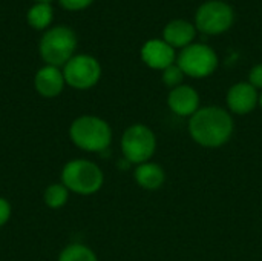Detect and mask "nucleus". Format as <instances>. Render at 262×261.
I'll use <instances>...</instances> for the list:
<instances>
[{"mask_svg": "<svg viewBox=\"0 0 262 261\" xmlns=\"http://www.w3.org/2000/svg\"><path fill=\"white\" fill-rule=\"evenodd\" d=\"M233 118L220 106L200 108L189 120V132L195 143L203 148H220L233 134Z\"/></svg>", "mask_w": 262, "mask_h": 261, "instance_id": "1", "label": "nucleus"}, {"mask_svg": "<svg viewBox=\"0 0 262 261\" xmlns=\"http://www.w3.org/2000/svg\"><path fill=\"white\" fill-rule=\"evenodd\" d=\"M69 138L81 151L103 152L112 143V129L97 115H81L71 123Z\"/></svg>", "mask_w": 262, "mask_h": 261, "instance_id": "2", "label": "nucleus"}, {"mask_svg": "<svg viewBox=\"0 0 262 261\" xmlns=\"http://www.w3.org/2000/svg\"><path fill=\"white\" fill-rule=\"evenodd\" d=\"M61 183L74 194L92 195L101 189L104 175L97 163L84 158H75L63 166Z\"/></svg>", "mask_w": 262, "mask_h": 261, "instance_id": "3", "label": "nucleus"}, {"mask_svg": "<svg viewBox=\"0 0 262 261\" xmlns=\"http://www.w3.org/2000/svg\"><path fill=\"white\" fill-rule=\"evenodd\" d=\"M77 35L69 26H55L43 34L38 51L43 62L49 66H64L75 52Z\"/></svg>", "mask_w": 262, "mask_h": 261, "instance_id": "4", "label": "nucleus"}, {"mask_svg": "<svg viewBox=\"0 0 262 261\" xmlns=\"http://www.w3.org/2000/svg\"><path fill=\"white\" fill-rule=\"evenodd\" d=\"M157 149V137L154 131L141 123L130 125L121 137V152L126 162L141 165L149 162Z\"/></svg>", "mask_w": 262, "mask_h": 261, "instance_id": "5", "label": "nucleus"}, {"mask_svg": "<svg viewBox=\"0 0 262 261\" xmlns=\"http://www.w3.org/2000/svg\"><path fill=\"white\" fill-rule=\"evenodd\" d=\"M177 65L181 68L184 75L204 78L216 71L218 55L207 45L192 43L180 52V55L177 57Z\"/></svg>", "mask_w": 262, "mask_h": 261, "instance_id": "6", "label": "nucleus"}, {"mask_svg": "<svg viewBox=\"0 0 262 261\" xmlns=\"http://www.w3.org/2000/svg\"><path fill=\"white\" fill-rule=\"evenodd\" d=\"M235 20V12L232 6L221 0H210L203 3L195 14V26L198 31L218 35L226 32Z\"/></svg>", "mask_w": 262, "mask_h": 261, "instance_id": "7", "label": "nucleus"}, {"mask_svg": "<svg viewBox=\"0 0 262 261\" xmlns=\"http://www.w3.org/2000/svg\"><path fill=\"white\" fill-rule=\"evenodd\" d=\"M61 71H63L66 85L78 91L94 88L100 82V77H101V66L98 60L88 54L74 55L63 66Z\"/></svg>", "mask_w": 262, "mask_h": 261, "instance_id": "8", "label": "nucleus"}, {"mask_svg": "<svg viewBox=\"0 0 262 261\" xmlns=\"http://www.w3.org/2000/svg\"><path fill=\"white\" fill-rule=\"evenodd\" d=\"M141 60L152 69L164 71L166 68L175 65L177 54H175V49L169 43H166L163 38H152L143 45Z\"/></svg>", "mask_w": 262, "mask_h": 261, "instance_id": "9", "label": "nucleus"}, {"mask_svg": "<svg viewBox=\"0 0 262 261\" xmlns=\"http://www.w3.org/2000/svg\"><path fill=\"white\" fill-rule=\"evenodd\" d=\"M256 105H259V94L249 82L235 83L227 92V106L233 114H250Z\"/></svg>", "mask_w": 262, "mask_h": 261, "instance_id": "10", "label": "nucleus"}, {"mask_svg": "<svg viewBox=\"0 0 262 261\" xmlns=\"http://www.w3.org/2000/svg\"><path fill=\"white\" fill-rule=\"evenodd\" d=\"M167 105L173 114L180 117H192L200 109V94L189 85H180L170 89Z\"/></svg>", "mask_w": 262, "mask_h": 261, "instance_id": "11", "label": "nucleus"}, {"mask_svg": "<svg viewBox=\"0 0 262 261\" xmlns=\"http://www.w3.org/2000/svg\"><path fill=\"white\" fill-rule=\"evenodd\" d=\"M64 75L63 71L57 66L45 65L40 68L34 77V88L35 91L46 98H54L60 95L64 89Z\"/></svg>", "mask_w": 262, "mask_h": 261, "instance_id": "12", "label": "nucleus"}, {"mask_svg": "<svg viewBox=\"0 0 262 261\" xmlns=\"http://www.w3.org/2000/svg\"><path fill=\"white\" fill-rule=\"evenodd\" d=\"M195 35H196V26L184 18L172 20L163 29V40L169 43L173 49L187 48L189 45H192Z\"/></svg>", "mask_w": 262, "mask_h": 261, "instance_id": "13", "label": "nucleus"}, {"mask_svg": "<svg viewBox=\"0 0 262 261\" xmlns=\"http://www.w3.org/2000/svg\"><path fill=\"white\" fill-rule=\"evenodd\" d=\"M134 178L140 188L147 189V191H157L164 185L166 172L160 165L152 163V162H146V163H141L135 168Z\"/></svg>", "mask_w": 262, "mask_h": 261, "instance_id": "14", "label": "nucleus"}, {"mask_svg": "<svg viewBox=\"0 0 262 261\" xmlns=\"http://www.w3.org/2000/svg\"><path fill=\"white\" fill-rule=\"evenodd\" d=\"M26 18H28V23L34 29H38V31L46 29L54 18L52 6L49 3H35L34 6L29 8Z\"/></svg>", "mask_w": 262, "mask_h": 261, "instance_id": "15", "label": "nucleus"}, {"mask_svg": "<svg viewBox=\"0 0 262 261\" xmlns=\"http://www.w3.org/2000/svg\"><path fill=\"white\" fill-rule=\"evenodd\" d=\"M69 194H71V191L63 183H52L45 189L43 202L51 209H60L68 203Z\"/></svg>", "mask_w": 262, "mask_h": 261, "instance_id": "16", "label": "nucleus"}, {"mask_svg": "<svg viewBox=\"0 0 262 261\" xmlns=\"http://www.w3.org/2000/svg\"><path fill=\"white\" fill-rule=\"evenodd\" d=\"M58 261H98L95 252L81 243L68 245L58 255Z\"/></svg>", "mask_w": 262, "mask_h": 261, "instance_id": "17", "label": "nucleus"}, {"mask_svg": "<svg viewBox=\"0 0 262 261\" xmlns=\"http://www.w3.org/2000/svg\"><path fill=\"white\" fill-rule=\"evenodd\" d=\"M161 78H163V83H164L166 86H169L170 89H173V88L183 85L184 72H183L181 68L175 63V65H172V66H169V68H166V69L163 71V77H161Z\"/></svg>", "mask_w": 262, "mask_h": 261, "instance_id": "18", "label": "nucleus"}, {"mask_svg": "<svg viewBox=\"0 0 262 261\" xmlns=\"http://www.w3.org/2000/svg\"><path fill=\"white\" fill-rule=\"evenodd\" d=\"M94 0H60V5L68 11H81L92 5Z\"/></svg>", "mask_w": 262, "mask_h": 261, "instance_id": "19", "label": "nucleus"}, {"mask_svg": "<svg viewBox=\"0 0 262 261\" xmlns=\"http://www.w3.org/2000/svg\"><path fill=\"white\" fill-rule=\"evenodd\" d=\"M249 83L256 88V89H262V63L255 65L250 72H249Z\"/></svg>", "mask_w": 262, "mask_h": 261, "instance_id": "20", "label": "nucleus"}, {"mask_svg": "<svg viewBox=\"0 0 262 261\" xmlns=\"http://www.w3.org/2000/svg\"><path fill=\"white\" fill-rule=\"evenodd\" d=\"M11 214H12L11 203H9L6 198L0 197V228H3V226L9 222Z\"/></svg>", "mask_w": 262, "mask_h": 261, "instance_id": "21", "label": "nucleus"}, {"mask_svg": "<svg viewBox=\"0 0 262 261\" xmlns=\"http://www.w3.org/2000/svg\"><path fill=\"white\" fill-rule=\"evenodd\" d=\"M37 3H49L51 0H35Z\"/></svg>", "mask_w": 262, "mask_h": 261, "instance_id": "22", "label": "nucleus"}, {"mask_svg": "<svg viewBox=\"0 0 262 261\" xmlns=\"http://www.w3.org/2000/svg\"><path fill=\"white\" fill-rule=\"evenodd\" d=\"M259 106H261V108H262V92H261V94H259Z\"/></svg>", "mask_w": 262, "mask_h": 261, "instance_id": "23", "label": "nucleus"}]
</instances>
